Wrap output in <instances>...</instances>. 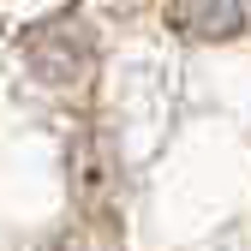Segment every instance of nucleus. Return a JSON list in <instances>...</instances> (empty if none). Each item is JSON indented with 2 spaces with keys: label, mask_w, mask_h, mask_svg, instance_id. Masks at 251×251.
<instances>
[{
  "label": "nucleus",
  "mask_w": 251,
  "mask_h": 251,
  "mask_svg": "<svg viewBox=\"0 0 251 251\" xmlns=\"http://www.w3.org/2000/svg\"><path fill=\"white\" fill-rule=\"evenodd\" d=\"M174 18L198 36H233L239 30V0H174Z\"/></svg>",
  "instance_id": "obj_1"
}]
</instances>
